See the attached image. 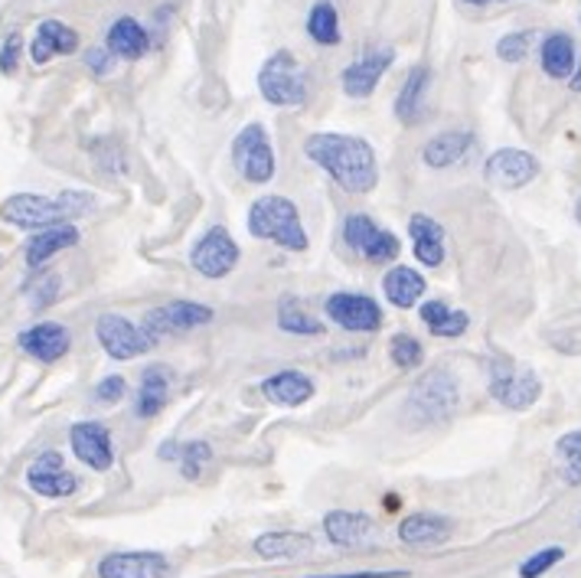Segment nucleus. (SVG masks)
Segmentation results:
<instances>
[{
	"label": "nucleus",
	"mask_w": 581,
	"mask_h": 578,
	"mask_svg": "<svg viewBox=\"0 0 581 578\" xmlns=\"http://www.w3.org/2000/svg\"><path fill=\"white\" fill-rule=\"evenodd\" d=\"M304 157L317 163L343 193L362 196L379 183V160L369 140L339 131H313L304 137Z\"/></svg>",
	"instance_id": "f257e3e1"
},
{
	"label": "nucleus",
	"mask_w": 581,
	"mask_h": 578,
	"mask_svg": "<svg viewBox=\"0 0 581 578\" xmlns=\"http://www.w3.org/2000/svg\"><path fill=\"white\" fill-rule=\"evenodd\" d=\"M248 232L255 238L274 242L287 251H307V245H310L297 206L287 196H277V193L258 196L248 206Z\"/></svg>",
	"instance_id": "f03ea898"
},
{
	"label": "nucleus",
	"mask_w": 581,
	"mask_h": 578,
	"mask_svg": "<svg viewBox=\"0 0 581 578\" xmlns=\"http://www.w3.org/2000/svg\"><path fill=\"white\" fill-rule=\"evenodd\" d=\"M258 91L274 108H300L307 101V75L290 49H274L261 62Z\"/></svg>",
	"instance_id": "7ed1b4c3"
},
{
	"label": "nucleus",
	"mask_w": 581,
	"mask_h": 578,
	"mask_svg": "<svg viewBox=\"0 0 581 578\" xmlns=\"http://www.w3.org/2000/svg\"><path fill=\"white\" fill-rule=\"evenodd\" d=\"M460 389L457 379L447 369H428L415 385L405 402V418H415V425H434L447 421L457 411Z\"/></svg>",
	"instance_id": "20e7f679"
},
{
	"label": "nucleus",
	"mask_w": 581,
	"mask_h": 578,
	"mask_svg": "<svg viewBox=\"0 0 581 578\" xmlns=\"http://www.w3.org/2000/svg\"><path fill=\"white\" fill-rule=\"evenodd\" d=\"M232 163L242 173L245 183L251 186H264L274 180L277 160H274V147L268 137V127L258 121H248L235 137H232Z\"/></svg>",
	"instance_id": "39448f33"
},
{
	"label": "nucleus",
	"mask_w": 581,
	"mask_h": 578,
	"mask_svg": "<svg viewBox=\"0 0 581 578\" xmlns=\"http://www.w3.org/2000/svg\"><path fill=\"white\" fill-rule=\"evenodd\" d=\"M212 317H215L212 307H206L199 300H170L163 307L147 310L144 320H140V330L150 336V343H157V340H166V336L206 327V323H212Z\"/></svg>",
	"instance_id": "423d86ee"
},
{
	"label": "nucleus",
	"mask_w": 581,
	"mask_h": 578,
	"mask_svg": "<svg viewBox=\"0 0 581 578\" xmlns=\"http://www.w3.org/2000/svg\"><path fill=\"white\" fill-rule=\"evenodd\" d=\"M238 258H242V251H238L235 238L228 235V229H222V225L206 229L199 235V242L189 248L193 271L202 274V278H209V281H219L225 274H232L235 265H238Z\"/></svg>",
	"instance_id": "0eeeda50"
},
{
	"label": "nucleus",
	"mask_w": 581,
	"mask_h": 578,
	"mask_svg": "<svg viewBox=\"0 0 581 578\" xmlns=\"http://www.w3.org/2000/svg\"><path fill=\"white\" fill-rule=\"evenodd\" d=\"M323 313L330 323H336L349 333H375L382 327V307L369 294L336 291L323 300Z\"/></svg>",
	"instance_id": "6e6552de"
},
{
	"label": "nucleus",
	"mask_w": 581,
	"mask_h": 578,
	"mask_svg": "<svg viewBox=\"0 0 581 578\" xmlns=\"http://www.w3.org/2000/svg\"><path fill=\"white\" fill-rule=\"evenodd\" d=\"M95 336L111 359H137L153 346L150 336L140 330V323H131L127 317L111 310L95 320Z\"/></svg>",
	"instance_id": "1a4fd4ad"
},
{
	"label": "nucleus",
	"mask_w": 581,
	"mask_h": 578,
	"mask_svg": "<svg viewBox=\"0 0 581 578\" xmlns=\"http://www.w3.org/2000/svg\"><path fill=\"white\" fill-rule=\"evenodd\" d=\"M483 176L496 189H522L539 176V157H532L522 147H499L486 157Z\"/></svg>",
	"instance_id": "9d476101"
},
{
	"label": "nucleus",
	"mask_w": 581,
	"mask_h": 578,
	"mask_svg": "<svg viewBox=\"0 0 581 578\" xmlns=\"http://www.w3.org/2000/svg\"><path fill=\"white\" fill-rule=\"evenodd\" d=\"M0 219L16 225V229H46L55 222H65V212L59 206V199L39 196V193H13L0 202Z\"/></svg>",
	"instance_id": "9b49d317"
},
{
	"label": "nucleus",
	"mask_w": 581,
	"mask_h": 578,
	"mask_svg": "<svg viewBox=\"0 0 581 578\" xmlns=\"http://www.w3.org/2000/svg\"><path fill=\"white\" fill-rule=\"evenodd\" d=\"M395 62V49L392 46H379V49H366L362 56H356L343 72H339V85H343V95L349 98H369L382 75L388 72V65Z\"/></svg>",
	"instance_id": "f8f14e48"
},
{
	"label": "nucleus",
	"mask_w": 581,
	"mask_h": 578,
	"mask_svg": "<svg viewBox=\"0 0 581 578\" xmlns=\"http://www.w3.org/2000/svg\"><path fill=\"white\" fill-rule=\"evenodd\" d=\"M490 395L512 411H526L539 402L542 382L532 369H512V366H493L490 379Z\"/></svg>",
	"instance_id": "ddd939ff"
},
{
	"label": "nucleus",
	"mask_w": 581,
	"mask_h": 578,
	"mask_svg": "<svg viewBox=\"0 0 581 578\" xmlns=\"http://www.w3.org/2000/svg\"><path fill=\"white\" fill-rule=\"evenodd\" d=\"M26 483H29V490H36L39 496H49V500H62L78 490V477L72 470H65V460L59 451H42L29 464Z\"/></svg>",
	"instance_id": "4468645a"
},
{
	"label": "nucleus",
	"mask_w": 581,
	"mask_h": 578,
	"mask_svg": "<svg viewBox=\"0 0 581 578\" xmlns=\"http://www.w3.org/2000/svg\"><path fill=\"white\" fill-rule=\"evenodd\" d=\"M69 444L72 454L91 467V470H111L114 464V447H111V434L101 421H75L69 428Z\"/></svg>",
	"instance_id": "2eb2a0df"
},
{
	"label": "nucleus",
	"mask_w": 581,
	"mask_h": 578,
	"mask_svg": "<svg viewBox=\"0 0 581 578\" xmlns=\"http://www.w3.org/2000/svg\"><path fill=\"white\" fill-rule=\"evenodd\" d=\"M170 558L160 552H111L98 562V578H166Z\"/></svg>",
	"instance_id": "dca6fc26"
},
{
	"label": "nucleus",
	"mask_w": 581,
	"mask_h": 578,
	"mask_svg": "<svg viewBox=\"0 0 581 578\" xmlns=\"http://www.w3.org/2000/svg\"><path fill=\"white\" fill-rule=\"evenodd\" d=\"M16 343H20V349H23L26 356L39 359V362H55V359H62V356L69 353L72 333H69V327H62V323H55V320H39V323L26 327V330L16 336Z\"/></svg>",
	"instance_id": "f3484780"
},
{
	"label": "nucleus",
	"mask_w": 581,
	"mask_h": 578,
	"mask_svg": "<svg viewBox=\"0 0 581 578\" xmlns=\"http://www.w3.org/2000/svg\"><path fill=\"white\" fill-rule=\"evenodd\" d=\"M75 49H78V33L69 23H62V20H42L36 26L33 42H29V59L36 65H46L55 56H72Z\"/></svg>",
	"instance_id": "a211bd4d"
},
{
	"label": "nucleus",
	"mask_w": 581,
	"mask_h": 578,
	"mask_svg": "<svg viewBox=\"0 0 581 578\" xmlns=\"http://www.w3.org/2000/svg\"><path fill=\"white\" fill-rule=\"evenodd\" d=\"M313 392H317L313 379L300 369H281V372H274L261 382V395L274 405H284V408H297V405L310 402Z\"/></svg>",
	"instance_id": "6ab92c4d"
},
{
	"label": "nucleus",
	"mask_w": 581,
	"mask_h": 578,
	"mask_svg": "<svg viewBox=\"0 0 581 578\" xmlns=\"http://www.w3.org/2000/svg\"><path fill=\"white\" fill-rule=\"evenodd\" d=\"M323 532L333 545L353 549L375 536V522H372V516L356 513V509H330L323 516Z\"/></svg>",
	"instance_id": "aec40b11"
},
{
	"label": "nucleus",
	"mask_w": 581,
	"mask_h": 578,
	"mask_svg": "<svg viewBox=\"0 0 581 578\" xmlns=\"http://www.w3.org/2000/svg\"><path fill=\"white\" fill-rule=\"evenodd\" d=\"M428 85H431V69L424 62H415L401 82V91L395 95V118L411 127L421 121L424 114V95H428Z\"/></svg>",
	"instance_id": "412c9836"
},
{
	"label": "nucleus",
	"mask_w": 581,
	"mask_h": 578,
	"mask_svg": "<svg viewBox=\"0 0 581 578\" xmlns=\"http://www.w3.org/2000/svg\"><path fill=\"white\" fill-rule=\"evenodd\" d=\"M104 46L118 56V59H144L150 52V33L147 26H140L134 16H118L108 33H104Z\"/></svg>",
	"instance_id": "4be33fe9"
},
{
	"label": "nucleus",
	"mask_w": 581,
	"mask_h": 578,
	"mask_svg": "<svg viewBox=\"0 0 581 578\" xmlns=\"http://www.w3.org/2000/svg\"><path fill=\"white\" fill-rule=\"evenodd\" d=\"M72 245H78V229H75L72 222L46 225V229H39L36 235H29V242H26V265H29V268H39V265H46L52 255H59V251H65V248H72Z\"/></svg>",
	"instance_id": "5701e85b"
},
{
	"label": "nucleus",
	"mask_w": 581,
	"mask_h": 578,
	"mask_svg": "<svg viewBox=\"0 0 581 578\" xmlns=\"http://www.w3.org/2000/svg\"><path fill=\"white\" fill-rule=\"evenodd\" d=\"M450 532H454V526H450V519L447 516H441V513H411V516H405L401 522H398V539L405 542V545H441V542H447L450 539Z\"/></svg>",
	"instance_id": "b1692460"
},
{
	"label": "nucleus",
	"mask_w": 581,
	"mask_h": 578,
	"mask_svg": "<svg viewBox=\"0 0 581 578\" xmlns=\"http://www.w3.org/2000/svg\"><path fill=\"white\" fill-rule=\"evenodd\" d=\"M424 291H428V281H424L415 268H408V265H395V268H388L385 278H382V294H385V300H388L392 307H398V310L415 307V304L424 297Z\"/></svg>",
	"instance_id": "393cba45"
},
{
	"label": "nucleus",
	"mask_w": 581,
	"mask_h": 578,
	"mask_svg": "<svg viewBox=\"0 0 581 578\" xmlns=\"http://www.w3.org/2000/svg\"><path fill=\"white\" fill-rule=\"evenodd\" d=\"M470 147H473V134L470 131H444V134H434L421 147V160L431 170H444V167L460 163L470 153Z\"/></svg>",
	"instance_id": "a878e982"
},
{
	"label": "nucleus",
	"mask_w": 581,
	"mask_h": 578,
	"mask_svg": "<svg viewBox=\"0 0 581 578\" xmlns=\"http://www.w3.org/2000/svg\"><path fill=\"white\" fill-rule=\"evenodd\" d=\"M408 235L415 245V258L428 268H437L444 261V229L424 212H415L408 219Z\"/></svg>",
	"instance_id": "bb28decb"
},
{
	"label": "nucleus",
	"mask_w": 581,
	"mask_h": 578,
	"mask_svg": "<svg viewBox=\"0 0 581 578\" xmlns=\"http://www.w3.org/2000/svg\"><path fill=\"white\" fill-rule=\"evenodd\" d=\"M166 392H170V369L166 366H147L140 372V385L134 395V408L140 418H153L160 415V408L166 405Z\"/></svg>",
	"instance_id": "cd10ccee"
},
{
	"label": "nucleus",
	"mask_w": 581,
	"mask_h": 578,
	"mask_svg": "<svg viewBox=\"0 0 581 578\" xmlns=\"http://www.w3.org/2000/svg\"><path fill=\"white\" fill-rule=\"evenodd\" d=\"M539 62L548 78H571L574 72V39L568 33H548L539 46Z\"/></svg>",
	"instance_id": "c85d7f7f"
},
{
	"label": "nucleus",
	"mask_w": 581,
	"mask_h": 578,
	"mask_svg": "<svg viewBox=\"0 0 581 578\" xmlns=\"http://www.w3.org/2000/svg\"><path fill=\"white\" fill-rule=\"evenodd\" d=\"M277 327L290 336H323V320L310 313L297 297H284L277 304Z\"/></svg>",
	"instance_id": "c756f323"
},
{
	"label": "nucleus",
	"mask_w": 581,
	"mask_h": 578,
	"mask_svg": "<svg viewBox=\"0 0 581 578\" xmlns=\"http://www.w3.org/2000/svg\"><path fill=\"white\" fill-rule=\"evenodd\" d=\"M313 549V539L304 532H264L255 539V552L261 558H300Z\"/></svg>",
	"instance_id": "7c9ffc66"
},
{
	"label": "nucleus",
	"mask_w": 581,
	"mask_h": 578,
	"mask_svg": "<svg viewBox=\"0 0 581 578\" xmlns=\"http://www.w3.org/2000/svg\"><path fill=\"white\" fill-rule=\"evenodd\" d=\"M307 36L317 42V46H339L343 39V29H339V13L330 0H317L310 10H307Z\"/></svg>",
	"instance_id": "2f4dec72"
},
{
	"label": "nucleus",
	"mask_w": 581,
	"mask_h": 578,
	"mask_svg": "<svg viewBox=\"0 0 581 578\" xmlns=\"http://www.w3.org/2000/svg\"><path fill=\"white\" fill-rule=\"evenodd\" d=\"M555 457H558V467H561V480L571 483V487H581V428L558 438Z\"/></svg>",
	"instance_id": "473e14b6"
},
{
	"label": "nucleus",
	"mask_w": 581,
	"mask_h": 578,
	"mask_svg": "<svg viewBox=\"0 0 581 578\" xmlns=\"http://www.w3.org/2000/svg\"><path fill=\"white\" fill-rule=\"evenodd\" d=\"M209 464H212V447L206 441H186L180 447V474L186 480H199Z\"/></svg>",
	"instance_id": "72a5a7b5"
},
{
	"label": "nucleus",
	"mask_w": 581,
	"mask_h": 578,
	"mask_svg": "<svg viewBox=\"0 0 581 578\" xmlns=\"http://www.w3.org/2000/svg\"><path fill=\"white\" fill-rule=\"evenodd\" d=\"M388 356L398 369H418L424 362V346L408 333H395L388 340Z\"/></svg>",
	"instance_id": "f704fd0d"
},
{
	"label": "nucleus",
	"mask_w": 581,
	"mask_h": 578,
	"mask_svg": "<svg viewBox=\"0 0 581 578\" xmlns=\"http://www.w3.org/2000/svg\"><path fill=\"white\" fill-rule=\"evenodd\" d=\"M535 29H516V33H506L496 39V56L503 62H522L529 52H532V42H535Z\"/></svg>",
	"instance_id": "c9c22d12"
},
{
	"label": "nucleus",
	"mask_w": 581,
	"mask_h": 578,
	"mask_svg": "<svg viewBox=\"0 0 581 578\" xmlns=\"http://www.w3.org/2000/svg\"><path fill=\"white\" fill-rule=\"evenodd\" d=\"M379 229H382V225H375V219H369L366 212H353V216H346V222H343V238H346V245H349L353 251L362 255V248L372 242V235H375Z\"/></svg>",
	"instance_id": "e433bc0d"
},
{
	"label": "nucleus",
	"mask_w": 581,
	"mask_h": 578,
	"mask_svg": "<svg viewBox=\"0 0 581 578\" xmlns=\"http://www.w3.org/2000/svg\"><path fill=\"white\" fill-rule=\"evenodd\" d=\"M398 251H401L398 235H395V232H388V229H379V232L372 235V242L362 248V258H366L369 265H385V261H395V258H398Z\"/></svg>",
	"instance_id": "4c0bfd02"
},
{
	"label": "nucleus",
	"mask_w": 581,
	"mask_h": 578,
	"mask_svg": "<svg viewBox=\"0 0 581 578\" xmlns=\"http://www.w3.org/2000/svg\"><path fill=\"white\" fill-rule=\"evenodd\" d=\"M561 558H565V549H561V545L539 549L535 555H529V558L519 565V578H539V575H545L548 568H555Z\"/></svg>",
	"instance_id": "58836bf2"
},
{
	"label": "nucleus",
	"mask_w": 581,
	"mask_h": 578,
	"mask_svg": "<svg viewBox=\"0 0 581 578\" xmlns=\"http://www.w3.org/2000/svg\"><path fill=\"white\" fill-rule=\"evenodd\" d=\"M55 199H59L65 219H72V216H85V212L95 209V196L85 193V189H65V193H59Z\"/></svg>",
	"instance_id": "ea45409f"
},
{
	"label": "nucleus",
	"mask_w": 581,
	"mask_h": 578,
	"mask_svg": "<svg viewBox=\"0 0 581 578\" xmlns=\"http://www.w3.org/2000/svg\"><path fill=\"white\" fill-rule=\"evenodd\" d=\"M20 59H23V33L13 29V33L3 39V46H0V72H3V75H13V72L20 69Z\"/></svg>",
	"instance_id": "a19ab883"
},
{
	"label": "nucleus",
	"mask_w": 581,
	"mask_h": 578,
	"mask_svg": "<svg viewBox=\"0 0 581 578\" xmlns=\"http://www.w3.org/2000/svg\"><path fill=\"white\" fill-rule=\"evenodd\" d=\"M127 395V379L124 376H104L95 385V402L98 405H118Z\"/></svg>",
	"instance_id": "79ce46f5"
},
{
	"label": "nucleus",
	"mask_w": 581,
	"mask_h": 578,
	"mask_svg": "<svg viewBox=\"0 0 581 578\" xmlns=\"http://www.w3.org/2000/svg\"><path fill=\"white\" fill-rule=\"evenodd\" d=\"M467 327H470V317H467L463 310H447V317L437 320V323L428 327V330H431L434 336H441V340H454V336L467 333Z\"/></svg>",
	"instance_id": "37998d69"
},
{
	"label": "nucleus",
	"mask_w": 581,
	"mask_h": 578,
	"mask_svg": "<svg viewBox=\"0 0 581 578\" xmlns=\"http://www.w3.org/2000/svg\"><path fill=\"white\" fill-rule=\"evenodd\" d=\"M114 62H118V56H114L108 46H91V49H85V65H88V72L98 75V78H104V75L114 69Z\"/></svg>",
	"instance_id": "c03bdc74"
},
{
	"label": "nucleus",
	"mask_w": 581,
	"mask_h": 578,
	"mask_svg": "<svg viewBox=\"0 0 581 578\" xmlns=\"http://www.w3.org/2000/svg\"><path fill=\"white\" fill-rule=\"evenodd\" d=\"M59 297V278L55 274H46L36 287H29V300L33 307H46Z\"/></svg>",
	"instance_id": "a18cd8bd"
},
{
	"label": "nucleus",
	"mask_w": 581,
	"mask_h": 578,
	"mask_svg": "<svg viewBox=\"0 0 581 578\" xmlns=\"http://www.w3.org/2000/svg\"><path fill=\"white\" fill-rule=\"evenodd\" d=\"M447 310H450V307H447L444 300H424V304L418 307V317H421L428 327H434L437 320H444V317H447Z\"/></svg>",
	"instance_id": "49530a36"
},
{
	"label": "nucleus",
	"mask_w": 581,
	"mask_h": 578,
	"mask_svg": "<svg viewBox=\"0 0 581 578\" xmlns=\"http://www.w3.org/2000/svg\"><path fill=\"white\" fill-rule=\"evenodd\" d=\"M313 578H408V571H349V575H313Z\"/></svg>",
	"instance_id": "de8ad7c7"
},
{
	"label": "nucleus",
	"mask_w": 581,
	"mask_h": 578,
	"mask_svg": "<svg viewBox=\"0 0 581 578\" xmlns=\"http://www.w3.org/2000/svg\"><path fill=\"white\" fill-rule=\"evenodd\" d=\"M180 447H183V444H176V441H163L160 457H163V460H176V457H180Z\"/></svg>",
	"instance_id": "09e8293b"
},
{
	"label": "nucleus",
	"mask_w": 581,
	"mask_h": 578,
	"mask_svg": "<svg viewBox=\"0 0 581 578\" xmlns=\"http://www.w3.org/2000/svg\"><path fill=\"white\" fill-rule=\"evenodd\" d=\"M568 82H571V88H574V91H581V59H578V69L571 72V78H568Z\"/></svg>",
	"instance_id": "8fccbe9b"
},
{
	"label": "nucleus",
	"mask_w": 581,
	"mask_h": 578,
	"mask_svg": "<svg viewBox=\"0 0 581 578\" xmlns=\"http://www.w3.org/2000/svg\"><path fill=\"white\" fill-rule=\"evenodd\" d=\"M385 509H398V496H395V493L385 496Z\"/></svg>",
	"instance_id": "3c124183"
},
{
	"label": "nucleus",
	"mask_w": 581,
	"mask_h": 578,
	"mask_svg": "<svg viewBox=\"0 0 581 578\" xmlns=\"http://www.w3.org/2000/svg\"><path fill=\"white\" fill-rule=\"evenodd\" d=\"M463 3H473V7H483V3H499V0H463Z\"/></svg>",
	"instance_id": "603ef678"
},
{
	"label": "nucleus",
	"mask_w": 581,
	"mask_h": 578,
	"mask_svg": "<svg viewBox=\"0 0 581 578\" xmlns=\"http://www.w3.org/2000/svg\"><path fill=\"white\" fill-rule=\"evenodd\" d=\"M574 219H578V225H581V196H578V202H574Z\"/></svg>",
	"instance_id": "864d4df0"
}]
</instances>
